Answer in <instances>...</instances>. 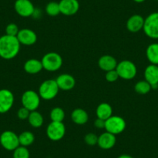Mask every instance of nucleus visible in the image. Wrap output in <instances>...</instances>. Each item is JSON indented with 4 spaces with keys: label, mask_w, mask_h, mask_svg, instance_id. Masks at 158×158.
Segmentation results:
<instances>
[{
    "label": "nucleus",
    "mask_w": 158,
    "mask_h": 158,
    "mask_svg": "<svg viewBox=\"0 0 158 158\" xmlns=\"http://www.w3.org/2000/svg\"><path fill=\"white\" fill-rule=\"evenodd\" d=\"M115 143H116L115 135L106 131L98 136L97 144L102 150H110L115 145Z\"/></svg>",
    "instance_id": "16"
},
{
    "label": "nucleus",
    "mask_w": 158,
    "mask_h": 158,
    "mask_svg": "<svg viewBox=\"0 0 158 158\" xmlns=\"http://www.w3.org/2000/svg\"><path fill=\"white\" fill-rule=\"evenodd\" d=\"M52 122H63L65 118V112L60 107H55L51 109L50 113Z\"/></svg>",
    "instance_id": "25"
},
{
    "label": "nucleus",
    "mask_w": 158,
    "mask_h": 158,
    "mask_svg": "<svg viewBox=\"0 0 158 158\" xmlns=\"http://www.w3.org/2000/svg\"><path fill=\"white\" fill-rule=\"evenodd\" d=\"M30 151L27 147L19 146L15 150H13V158H30Z\"/></svg>",
    "instance_id": "28"
},
{
    "label": "nucleus",
    "mask_w": 158,
    "mask_h": 158,
    "mask_svg": "<svg viewBox=\"0 0 158 158\" xmlns=\"http://www.w3.org/2000/svg\"><path fill=\"white\" fill-rule=\"evenodd\" d=\"M98 136L94 133H89L84 138L85 143L89 146H95L98 143Z\"/></svg>",
    "instance_id": "29"
},
{
    "label": "nucleus",
    "mask_w": 158,
    "mask_h": 158,
    "mask_svg": "<svg viewBox=\"0 0 158 158\" xmlns=\"http://www.w3.org/2000/svg\"><path fill=\"white\" fill-rule=\"evenodd\" d=\"M71 118L74 123L79 126L85 125L89 121V114L85 109L77 108L71 112Z\"/></svg>",
    "instance_id": "19"
},
{
    "label": "nucleus",
    "mask_w": 158,
    "mask_h": 158,
    "mask_svg": "<svg viewBox=\"0 0 158 158\" xmlns=\"http://www.w3.org/2000/svg\"><path fill=\"white\" fill-rule=\"evenodd\" d=\"M156 1H158V0H156Z\"/></svg>",
    "instance_id": "36"
},
{
    "label": "nucleus",
    "mask_w": 158,
    "mask_h": 158,
    "mask_svg": "<svg viewBox=\"0 0 158 158\" xmlns=\"http://www.w3.org/2000/svg\"><path fill=\"white\" fill-rule=\"evenodd\" d=\"M134 89L136 93L140 94V95H146L149 93L152 89L151 85L147 82V81H139L135 85Z\"/></svg>",
    "instance_id": "26"
},
{
    "label": "nucleus",
    "mask_w": 158,
    "mask_h": 158,
    "mask_svg": "<svg viewBox=\"0 0 158 158\" xmlns=\"http://www.w3.org/2000/svg\"><path fill=\"white\" fill-rule=\"evenodd\" d=\"M56 82L58 85L59 89L63 91H69L74 89L76 81L74 77L69 74H60L56 78Z\"/></svg>",
    "instance_id": "15"
},
{
    "label": "nucleus",
    "mask_w": 158,
    "mask_h": 158,
    "mask_svg": "<svg viewBox=\"0 0 158 158\" xmlns=\"http://www.w3.org/2000/svg\"><path fill=\"white\" fill-rule=\"evenodd\" d=\"M35 140V136L32 132L24 131L19 135V145L23 147H29L32 145Z\"/></svg>",
    "instance_id": "24"
},
{
    "label": "nucleus",
    "mask_w": 158,
    "mask_h": 158,
    "mask_svg": "<svg viewBox=\"0 0 158 158\" xmlns=\"http://www.w3.org/2000/svg\"><path fill=\"white\" fill-rule=\"evenodd\" d=\"M146 55L150 64L158 65V44L153 43L149 45L146 51Z\"/></svg>",
    "instance_id": "22"
},
{
    "label": "nucleus",
    "mask_w": 158,
    "mask_h": 158,
    "mask_svg": "<svg viewBox=\"0 0 158 158\" xmlns=\"http://www.w3.org/2000/svg\"><path fill=\"white\" fill-rule=\"evenodd\" d=\"M105 125H106V120H103L102 118H97L94 122L95 127H96L97 129H99V130L105 129Z\"/></svg>",
    "instance_id": "33"
},
{
    "label": "nucleus",
    "mask_w": 158,
    "mask_h": 158,
    "mask_svg": "<svg viewBox=\"0 0 158 158\" xmlns=\"http://www.w3.org/2000/svg\"><path fill=\"white\" fill-rule=\"evenodd\" d=\"M60 13L64 16H73L78 12L80 4L77 0H60L59 2Z\"/></svg>",
    "instance_id": "12"
},
{
    "label": "nucleus",
    "mask_w": 158,
    "mask_h": 158,
    "mask_svg": "<svg viewBox=\"0 0 158 158\" xmlns=\"http://www.w3.org/2000/svg\"><path fill=\"white\" fill-rule=\"evenodd\" d=\"M144 33L151 39H158V12L152 13L144 19Z\"/></svg>",
    "instance_id": "6"
},
{
    "label": "nucleus",
    "mask_w": 158,
    "mask_h": 158,
    "mask_svg": "<svg viewBox=\"0 0 158 158\" xmlns=\"http://www.w3.org/2000/svg\"><path fill=\"white\" fill-rule=\"evenodd\" d=\"M0 144L5 150L13 151L19 147V135L11 130H6L0 134Z\"/></svg>",
    "instance_id": "7"
},
{
    "label": "nucleus",
    "mask_w": 158,
    "mask_h": 158,
    "mask_svg": "<svg viewBox=\"0 0 158 158\" xmlns=\"http://www.w3.org/2000/svg\"><path fill=\"white\" fill-rule=\"evenodd\" d=\"M144 18L139 14L130 16L127 21V29L132 33H137L143 30L144 25Z\"/></svg>",
    "instance_id": "17"
},
{
    "label": "nucleus",
    "mask_w": 158,
    "mask_h": 158,
    "mask_svg": "<svg viewBox=\"0 0 158 158\" xmlns=\"http://www.w3.org/2000/svg\"><path fill=\"white\" fill-rule=\"evenodd\" d=\"M144 78L151 85L152 89L158 87V65L152 64L145 68L144 71Z\"/></svg>",
    "instance_id": "14"
},
{
    "label": "nucleus",
    "mask_w": 158,
    "mask_h": 158,
    "mask_svg": "<svg viewBox=\"0 0 158 158\" xmlns=\"http://www.w3.org/2000/svg\"><path fill=\"white\" fill-rule=\"evenodd\" d=\"M135 2H136V3H142V2H145L146 0H133Z\"/></svg>",
    "instance_id": "35"
},
{
    "label": "nucleus",
    "mask_w": 158,
    "mask_h": 158,
    "mask_svg": "<svg viewBox=\"0 0 158 158\" xmlns=\"http://www.w3.org/2000/svg\"><path fill=\"white\" fill-rule=\"evenodd\" d=\"M40 96L33 90H27L23 92L21 97V102L23 107L30 110L36 111L40 104Z\"/></svg>",
    "instance_id": "8"
},
{
    "label": "nucleus",
    "mask_w": 158,
    "mask_h": 158,
    "mask_svg": "<svg viewBox=\"0 0 158 158\" xmlns=\"http://www.w3.org/2000/svg\"><path fill=\"white\" fill-rule=\"evenodd\" d=\"M66 128L63 122H52L48 126L46 133L48 137L52 141H59L64 136Z\"/></svg>",
    "instance_id": "9"
},
{
    "label": "nucleus",
    "mask_w": 158,
    "mask_h": 158,
    "mask_svg": "<svg viewBox=\"0 0 158 158\" xmlns=\"http://www.w3.org/2000/svg\"><path fill=\"white\" fill-rule=\"evenodd\" d=\"M14 104V95L9 89H0V114L6 113Z\"/></svg>",
    "instance_id": "10"
},
{
    "label": "nucleus",
    "mask_w": 158,
    "mask_h": 158,
    "mask_svg": "<svg viewBox=\"0 0 158 158\" xmlns=\"http://www.w3.org/2000/svg\"><path fill=\"white\" fill-rule=\"evenodd\" d=\"M112 115V108L109 103L102 102L100 103L96 109V116L97 118H99L106 120L109 117Z\"/></svg>",
    "instance_id": "21"
},
{
    "label": "nucleus",
    "mask_w": 158,
    "mask_h": 158,
    "mask_svg": "<svg viewBox=\"0 0 158 158\" xmlns=\"http://www.w3.org/2000/svg\"><path fill=\"white\" fill-rule=\"evenodd\" d=\"M127 127L126 121L119 115H112L106 120L105 130L113 135L120 134Z\"/></svg>",
    "instance_id": "5"
},
{
    "label": "nucleus",
    "mask_w": 158,
    "mask_h": 158,
    "mask_svg": "<svg viewBox=\"0 0 158 158\" xmlns=\"http://www.w3.org/2000/svg\"><path fill=\"white\" fill-rule=\"evenodd\" d=\"M59 88L56 80L54 79H48L40 84L38 90V94L40 98L44 100H52L57 95L59 92Z\"/></svg>",
    "instance_id": "2"
},
{
    "label": "nucleus",
    "mask_w": 158,
    "mask_h": 158,
    "mask_svg": "<svg viewBox=\"0 0 158 158\" xmlns=\"http://www.w3.org/2000/svg\"><path fill=\"white\" fill-rule=\"evenodd\" d=\"M118 158H133V157L129 154H122L120 155V156H118Z\"/></svg>",
    "instance_id": "34"
},
{
    "label": "nucleus",
    "mask_w": 158,
    "mask_h": 158,
    "mask_svg": "<svg viewBox=\"0 0 158 158\" xmlns=\"http://www.w3.org/2000/svg\"><path fill=\"white\" fill-rule=\"evenodd\" d=\"M119 77L118 73H117L116 70H112V71H109L106 72V81L109 82H115L118 80Z\"/></svg>",
    "instance_id": "31"
},
{
    "label": "nucleus",
    "mask_w": 158,
    "mask_h": 158,
    "mask_svg": "<svg viewBox=\"0 0 158 158\" xmlns=\"http://www.w3.org/2000/svg\"><path fill=\"white\" fill-rule=\"evenodd\" d=\"M28 122L33 128H40L44 124V117L40 112L36 110L32 111L28 117Z\"/></svg>",
    "instance_id": "23"
},
{
    "label": "nucleus",
    "mask_w": 158,
    "mask_h": 158,
    "mask_svg": "<svg viewBox=\"0 0 158 158\" xmlns=\"http://www.w3.org/2000/svg\"><path fill=\"white\" fill-rule=\"evenodd\" d=\"M98 64L102 71L107 72L109 71L115 70L118 64V62L114 57L106 54L100 57L99 60H98Z\"/></svg>",
    "instance_id": "18"
},
{
    "label": "nucleus",
    "mask_w": 158,
    "mask_h": 158,
    "mask_svg": "<svg viewBox=\"0 0 158 158\" xmlns=\"http://www.w3.org/2000/svg\"><path fill=\"white\" fill-rule=\"evenodd\" d=\"M24 71L30 74H36L42 71L43 65H42L41 60L37 59H29L24 64Z\"/></svg>",
    "instance_id": "20"
},
{
    "label": "nucleus",
    "mask_w": 158,
    "mask_h": 158,
    "mask_svg": "<svg viewBox=\"0 0 158 158\" xmlns=\"http://www.w3.org/2000/svg\"><path fill=\"white\" fill-rule=\"evenodd\" d=\"M30 111L26 109L25 107H21L18 109L17 111V117L21 119V120H25V119H28V117L30 115Z\"/></svg>",
    "instance_id": "32"
},
{
    "label": "nucleus",
    "mask_w": 158,
    "mask_h": 158,
    "mask_svg": "<svg viewBox=\"0 0 158 158\" xmlns=\"http://www.w3.org/2000/svg\"><path fill=\"white\" fill-rule=\"evenodd\" d=\"M45 12L50 16H57L60 13L59 2H50L45 7Z\"/></svg>",
    "instance_id": "27"
},
{
    "label": "nucleus",
    "mask_w": 158,
    "mask_h": 158,
    "mask_svg": "<svg viewBox=\"0 0 158 158\" xmlns=\"http://www.w3.org/2000/svg\"><path fill=\"white\" fill-rule=\"evenodd\" d=\"M43 68L48 71L54 72L60 69L63 64L61 56L56 52L47 53L44 55L41 60Z\"/></svg>",
    "instance_id": "3"
},
{
    "label": "nucleus",
    "mask_w": 158,
    "mask_h": 158,
    "mask_svg": "<svg viewBox=\"0 0 158 158\" xmlns=\"http://www.w3.org/2000/svg\"><path fill=\"white\" fill-rule=\"evenodd\" d=\"M19 31V29L18 26L16 23H13L8 24L6 27V34L9 35V36H16Z\"/></svg>",
    "instance_id": "30"
},
{
    "label": "nucleus",
    "mask_w": 158,
    "mask_h": 158,
    "mask_svg": "<svg viewBox=\"0 0 158 158\" xmlns=\"http://www.w3.org/2000/svg\"><path fill=\"white\" fill-rule=\"evenodd\" d=\"M16 13L22 17H30L33 16L35 7L30 0H16L14 3Z\"/></svg>",
    "instance_id": "11"
},
{
    "label": "nucleus",
    "mask_w": 158,
    "mask_h": 158,
    "mask_svg": "<svg viewBox=\"0 0 158 158\" xmlns=\"http://www.w3.org/2000/svg\"><path fill=\"white\" fill-rule=\"evenodd\" d=\"M115 70L119 77L124 80H131L134 78L137 74L136 64L129 60H124L118 63Z\"/></svg>",
    "instance_id": "4"
},
{
    "label": "nucleus",
    "mask_w": 158,
    "mask_h": 158,
    "mask_svg": "<svg viewBox=\"0 0 158 158\" xmlns=\"http://www.w3.org/2000/svg\"><path fill=\"white\" fill-rule=\"evenodd\" d=\"M16 37L20 44L25 46H31L35 44L37 40L36 33L33 30L27 28L19 30Z\"/></svg>",
    "instance_id": "13"
},
{
    "label": "nucleus",
    "mask_w": 158,
    "mask_h": 158,
    "mask_svg": "<svg viewBox=\"0 0 158 158\" xmlns=\"http://www.w3.org/2000/svg\"><path fill=\"white\" fill-rule=\"evenodd\" d=\"M20 45L16 36L6 34L0 36V57L5 60L13 59L19 54Z\"/></svg>",
    "instance_id": "1"
}]
</instances>
